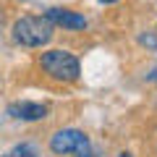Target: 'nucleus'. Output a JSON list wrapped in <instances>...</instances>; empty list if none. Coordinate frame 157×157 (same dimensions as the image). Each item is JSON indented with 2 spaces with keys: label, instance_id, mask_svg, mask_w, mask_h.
Listing matches in <instances>:
<instances>
[{
  "label": "nucleus",
  "instance_id": "f257e3e1",
  "mask_svg": "<svg viewBox=\"0 0 157 157\" xmlns=\"http://www.w3.org/2000/svg\"><path fill=\"white\" fill-rule=\"evenodd\" d=\"M52 26L47 16H21L13 24V39L24 47H42L52 39Z\"/></svg>",
  "mask_w": 157,
  "mask_h": 157
},
{
  "label": "nucleus",
  "instance_id": "f03ea898",
  "mask_svg": "<svg viewBox=\"0 0 157 157\" xmlns=\"http://www.w3.org/2000/svg\"><path fill=\"white\" fill-rule=\"evenodd\" d=\"M42 68L47 71V76H52L55 81H76L81 68H78V60L66 50H50V52H42L39 58Z\"/></svg>",
  "mask_w": 157,
  "mask_h": 157
},
{
  "label": "nucleus",
  "instance_id": "7ed1b4c3",
  "mask_svg": "<svg viewBox=\"0 0 157 157\" xmlns=\"http://www.w3.org/2000/svg\"><path fill=\"white\" fill-rule=\"evenodd\" d=\"M50 149L55 152V155H60V157L63 155H73V152L84 155V152L89 149V139L84 136V131H78V128H63L50 139Z\"/></svg>",
  "mask_w": 157,
  "mask_h": 157
},
{
  "label": "nucleus",
  "instance_id": "20e7f679",
  "mask_svg": "<svg viewBox=\"0 0 157 157\" xmlns=\"http://www.w3.org/2000/svg\"><path fill=\"white\" fill-rule=\"evenodd\" d=\"M55 26H63V29H86V18L78 16L73 11H63V8H50L45 13Z\"/></svg>",
  "mask_w": 157,
  "mask_h": 157
},
{
  "label": "nucleus",
  "instance_id": "39448f33",
  "mask_svg": "<svg viewBox=\"0 0 157 157\" xmlns=\"http://www.w3.org/2000/svg\"><path fill=\"white\" fill-rule=\"evenodd\" d=\"M8 113L18 121H42L47 115V107L39 105V102H16V105L8 107Z\"/></svg>",
  "mask_w": 157,
  "mask_h": 157
},
{
  "label": "nucleus",
  "instance_id": "423d86ee",
  "mask_svg": "<svg viewBox=\"0 0 157 157\" xmlns=\"http://www.w3.org/2000/svg\"><path fill=\"white\" fill-rule=\"evenodd\" d=\"M139 42H141V45H147V47H152V50L157 47V37H155V34H141Z\"/></svg>",
  "mask_w": 157,
  "mask_h": 157
},
{
  "label": "nucleus",
  "instance_id": "0eeeda50",
  "mask_svg": "<svg viewBox=\"0 0 157 157\" xmlns=\"http://www.w3.org/2000/svg\"><path fill=\"white\" fill-rule=\"evenodd\" d=\"M18 157H34V152H29V149H21V152H18Z\"/></svg>",
  "mask_w": 157,
  "mask_h": 157
},
{
  "label": "nucleus",
  "instance_id": "6e6552de",
  "mask_svg": "<svg viewBox=\"0 0 157 157\" xmlns=\"http://www.w3.org/2000/svg\"><path fill=\"white\" fill-rule=\"evenodd\" d=\"M100 3H118V0H100Z\"/></svg>",
  "mask_w": 157,
  "mask_h": 157
},
{
  "label": "nucleus",
  "instance_id": "1a4fd4ad",
  "mask_svg": "<svg viewBox=\"0 0 157 157\" xmlns=\"http://www.w3.org/2000/svg\"><path fill=\"white\" fill-rule=\"evenodd\" d=\"M118 157H131V155H126V152H121V155H118Z\"/></svg>",
  "mask_w": 157,
  "mask_h": 157
}]
</instances>
